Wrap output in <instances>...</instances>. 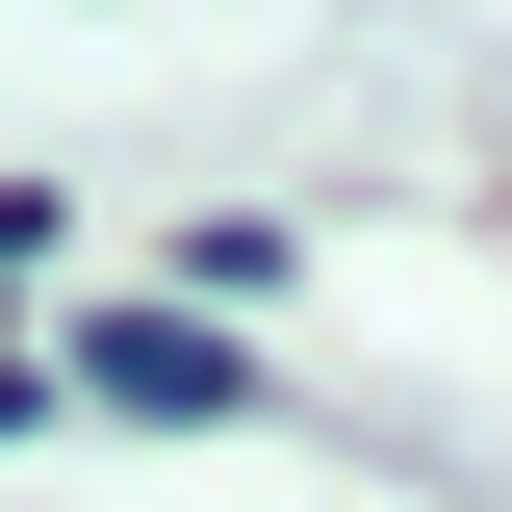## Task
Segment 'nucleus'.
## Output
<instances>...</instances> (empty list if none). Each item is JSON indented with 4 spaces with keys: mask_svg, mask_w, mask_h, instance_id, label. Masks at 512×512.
<instances>
[{
    "mask_svg": "<svg viewBox=\"0 0 512 512\" xmlns=\"http://www.w3.org/2000/svg\"><path fill=\"white\" fill-rule=\"evenodd\" d=\"M52 384H103V410H154V436H231V410H256V359H231L205 308H77Z\"/></svg>",
    "mask_w": 512,
    "mask_h": 512,
    "instance_id": "nucleus-1",
    "label": "nucleus"
}]
</instances>
